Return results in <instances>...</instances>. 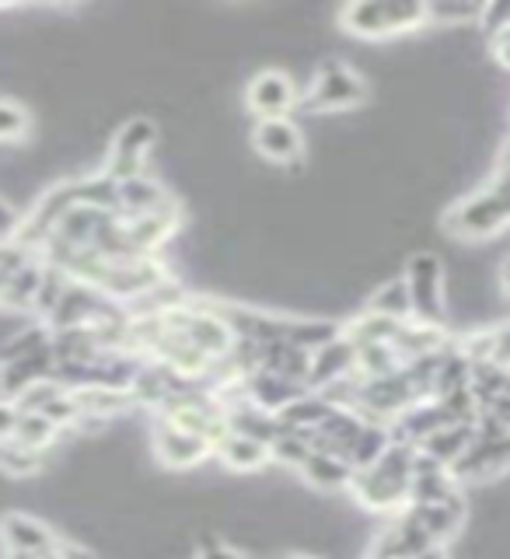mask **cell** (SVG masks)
Here are the masks:
<instances>
[{
	"instance_id": "6da1fadb",
	"label": "cell",
	"mask_w": 510,
	"mask_h": 559,
	"mask_svg": "<svg viewBox=\"0 0 510 559\" xmlns=\"http://www.w3.org/2000/svg\"><path fill=\"white\" fill-rule=\"evenodd\" d=\"M416 465V448L392 441L371 468H357L349 476L346 493L367 511L399 514L410 503V479Z\"/></svg>"
},
{
	"instance_id": "7a4b0ae2",
	"label": "cell",
	"mask_w": 510,
	"mask_h": 559,
	"mask_svg": "<svg viewBox=\"0 0 510 559\" xmlns=\"http://www.w3.org/2000/svg\"><path fill=\"white\" fill-rule=\"evenodd\" d=\"M340 22L346 32L360 35V39H392V35H406L427 25V4L416 0H389V4H375V0H360L340 11Z\"/></svg>"
},
{
	"instance_id": "3957f363",
	"label": "cell",
	"mask_w": 510,
	"mask_h": 559,
	"mask_svg": "<svg viewBox=\"0 0 510 559\" xmlns=\"http://www.w3.org/2000/svg\"><path fill=\"white\" fill-rule=\"evenodd\" d=\"M444 221L454 238H465V241L494 238L503 227H510V192L489 182L486 189L465 197Z\"/></svg>"
},
{
	"instance_id": "277c9868",
	"label": "cell",
	"mask_w": 510,
	"mask_h": 559,
	"mask_svg": "<svg viewBox=\"0 0 510 559\" xmlns=\"http://www.w3.org/2000/svg\"><path fill=\"white\" fill-rule=\"evenodd\" d=\"M406 287L413 305V322L444 329L448 308H444V266L434 252H416L406 266Z\"/></svg>"
},
{
	"instance_id": "5b68a950",
	"label": "cell",
	"mask_w": 510,
	"mask_h": 559,
	"mask_svg": "<svg viewBox=\"0 0 510 559\" xmlns=\"http://www.w3.org/2000/svg\"><path fill=\"white\" fill-rule=\"evenodd\" d=\"M364 98H367V81L354 67L332 60L308 84L305 105L315 112H343V109H357Z\"/></svg>"
},
{
	"instance_id": "8992f818",
	"label": "cell",
	"mask_w": 510,
	"mask_h": 559,
	"mask_svg": "<svg viewBox=\"0 0 510 559\" xmlns=\"http://www.w3.org/2000/svg\"><path fill=\"white\" fill-rule=\"evenodd\" d=\"M154 140H157V127L151 119L137 116L130 122H122L102 171L109 175L112 182H127V179H137V175H144V165H147V154L154 147Z\"/></svg>"
},
{
	"instance_id": "52a82bcc",
	"label": "cell",
	"mask_w": 510,
	"mask_h": 559,
	"mask_svg": "<svg viewBox=\"0 0 510 559\" xmlns=\"http://www.w3.org/2000/svg\"><path fill=\"white\" fill-rule=\"evenodd\" d=\"M297 102H301L297 84L284 70H262V74H256L249 87H245V105H249L259 119L290 116L297 109Z\"/></svg>"
},
{
	"instance_id": "ba28073f",
	"label": "cell",
	"mask_w": 510,
	"mask_h": 559,
	"mask_svg": "<svg viewBox=\"0 0 510 559\" xmlns=\"http://www.w3.org/2000/svg\"><path fill=\"white\" fill-rule=\"evenodd\" d=\"M151 448H154V459L162 462L165 468L175 472H186V468H197L200 462H206L214 448H210L203 437H192L186 430H175L165 419H154V430H151Z\"/></svg>"
},
{
	"instance_id": "9c48e42d",
	"label": "cell",
	"mask_w": 510,
	"mask_h": 559,
	"mask_svg": "<svg viewBox=\"0 0 510 559\" xmlns=\"http://www.w3.org/2000/svg\"><path fill=\"white\" fill-rule=\"evenodd\" d=\"M252 144L262 157H270L276 165H301V157H305L301 127H297L290 116L259 119L252 130Z\"/></svg>"
},
{
	"instance_id": "30bf717a",
	"label": "cell",
	"mask_w": 510,
	"mask_h": 559,
	"mask_svg": "<svg viewBox=\"0 0 510 559\" xmlns=\"http://www.w3.org/2000/svg\"><path fill=\"white\" fill-rule=\"evenodd\" d=\"M510 468V433L497 437V441H476L459 462L451 465L454 483H479V479H494L503 476Z\"/></svg>"
},
{
	"instance_id": "8fae6325",
	"label": "cell",
	"mask_w": 510,
	"mask_h": 559,
	"mask_svg": "<svg viewBox=\"0 0 510 559\" xmlns=\"http://www.w3.org/2000/svg\"><path fill=\"white\" fill-rule=\"evenodd\" d=\"M122 231H127V245L133 255H157V249L179 231V206L171 200L165 210H157V214L122 217Z\"/></svg>"
},
{
	"instance_id": "7c38bea8",
	"label": "cell",
	"mask_w": 510,
	"mask_h": 559,
	"mask_svg": "<svg viewBox=\"0 0 510 559\" xmlns=\"http://www.w3.org/2000/svg\"><path fill=\"white\" fill-rule=\"evenodd\" d=\"M448 424H451V419H448V413H444L441 402H437V399H419V402H413L410 409H402V413L392 419V424H389V433H392V441H399V444L419 448L434 430H441V427H448Z\"/></svg>"
},
{
	"instance_id": "4fadbf2b",
	"label": "cell",
	"mask_w": 510,
	"mask_h": 559,
	"mask_svg": "<svg viewBox=\"0 0 510 559\" xmlns=\"http://www.w3.org/2000/svg\"><path fill=\"white\" fill-rule=\"evenodd\" d=\"M402 514H410L419 528H424L434 546H448V542L459 535L462 521H465V497H451L444 503H410Z\"/></svg>"
},
{
	"instance_id": "5bb4252c",
	"label": "cell",
	"mask_w": 510,
	"mask_h": 559,
	"mask_svg": "<svg viewBox=\"0 0 510 559\" xmlns=\"http://www.w3.org/2000/svg\"><path fill=\"white\" fill-rule=\"evenodd\" d=\"M57 532L43 524L39 518L32 514H4L0 518V542H4V549L11 552H32V556H43L57 546Z\"/></svg>"
},
{
	"instance_id": "9a60e30c",
	"label": "cell",
	"mask_w": 510,
	"mask_h": 559,
	"mask_svg": "<svg viewBox=\"0 0 510 559\" xmlns=\"http://www.w3.org/2000/svg\"><path fill=\"white\" fill-rule=\"evenodd\" d=\"M357 374V346L346 336L332 340L329 346H322L319 354H311V371H308V389L322 392L325 384Z\"/></svg>"
},
{
	"instance_id": "2e32d148",
	"label": "cell",
	"mask_w": 510,
	"mask_h": 559,
	"mask_svg": "<svg viewBox=\"0 0 510 559\" xmlns=\"http://www.w3.org/2000/svg\"><path fill=\"white\" fill-rule=\"evenodd\" d=\"M459 493H462V486L454 483L451 468L437 465L416 451V465H413V479H410V503H444Z\"/></svg>"
},
{
	"instance_id": "e0dca14e",
	"label": "cell",
	"mask_w": 510,
	"mask_h": 559,
	"mask_svg": "<svg viewBox=\"0 0 510 559\" xmlns=\"http://www.w3.org/2000/svg\"><path fill=\"white\" fill-rule=\"evenodd\" d=\"M245 392H249V402H256L259 409H266V413H280V409H287L294 399H301L308 389L305 384H297V381H287V378H280L273 371H252L249 378H245Z\"/></svg>"
},
{
	"instance_id": "ac0fdd59",
	"label": "cell",
	"mask_w": 510,
	"mask_h": 559,
	"mask_svg": "<svg viewBox=\"0 0 510 559\" xmlns=\"http://www.w3.org/2000/svg\"><path fill=\"white\" fill-rule=\"evenodd\" d=\"M224 419H227V430L232 433H241V437H252V441H262V444H273L284 427H280V419L266 409H259L256 402L241 399V402H232V406L224 409Z\"/></svg>"
},
{
	"instance_id": "d6986e66",
	"label": "cell",
	"mask_w": 510,
	"mask_h": 559,
	"mask_svg": "<svg viewBox=\"0 0 510 559\" xmlns=\"http://www.w3.org/2000/svg\"><path fill=\"white\" fill-rule=\"evenodd\" d=\"M171 203V197L165 192V186L151 179V175H137V179L119 182V217H144V214H157Z\"/></svg>"
},
{
	"instance_id": "ffe728a7",
	"label": "cell",
	"mask_w": 510,
	"mask_h": 559,
	"mask_svg": "<svg viewBox=\"0 0 510 559\" xmlns=\"http://www.w3.org/2000/svg\"><path fill=\"white\" fill-rule=\"evenodd\" d=\"M214 454H217L227 472H245V476H249V472H262L270 465V448L266 444L252 441V437L232 433V430H227L214 444Z\"/></svg>"
},
{
	"instance_id": "44dd1931",
	"label": "cell",
	"mask_w": 510,
	"mask_h": 559,
	"mask_svg": "<svg viewBox=\"0 0 510 559\" xmlns=\"http://www.w3.org/2000/svg\"><path fill=\"white\" fill-rule=\"evenodd\" d=\"M472 444H476V427H472V424H448L441 430H434L416 451L424 454V459L451 468Z\"/></svg>"
},
{
	"instance_id": "7402d4cb",
	"label": "cell",
	"mask_w": 510,
	"mask_h": 559,
	"mask_svg": "<svg viewBox=\"0 0 510 559\" xmlns=\"http://www.w3.org/2000/svg\"><path fill=\"white\" fill-rule=\"evenodd\" d=\"M451 343V336L444 329H437V325H424V322H402L399 332H395V340H392V349L399 354L402 364H410L416 357H427V354H437V349H444Z\"/></svg>"
},
{
	"instance_id": "603a6c76",
	"label": "cell",
	"mask_w": 510,
	"mask_h": 559,
	"mask_svg": "<svg viewBox=\"0 0 510 559\" xmlns=\"http://www.w3.org/2000/svg\"><path fill=\"white\" fill-rule=\"evenodd\" d=\"M0 378H4L8 402L17 399L25 389H32L35 381L52 378V349L46 346V349H39V354H28V357H17V360L0 364Z\"/></svg>"
},
{
	"instance_id": "cb8c5ba5",
	"label": "cell",
	"mask_w": 510,
	"mask_h": 559,
	"mask_svg": "<svg viewBox=\"0 0 510 559\" xmlns=\"http://www.w3.org/2000/svg\"><path fill=\"white\" fill-rule=\"evenodd\" d=\"M297 472H301L308 486L325 489V493H340V489L349 486V476H354V468H349L346 459H340V454H325V451H311L308 462Z\"/></svg>"
},
{
	"instance_id": "d4e9b609",
	"label": "cell",
	"mask_w": 510,
	"mask_h": 559,
	"mask_svg": "<svg viewBox=\"0 0 510 559\" xmlns=\"http://www.w3.org/2000/svg\"><path fill=\"white\" fill-rule=\"evenodd\" d=\"M43 270H46V262L35 255L28 266L11 273L4 294H0V308H8V311H32L35 308V294H39V284H43Z\"/></svg>"
},
{
	"instance_id": "484cf974",
	"label": "cell",
	"mask_w": 510,
	"mask_h": 559,
	"mask_svg": "<svg viewBox=\"0 0 510 559\" xmlns=\"http://www.w3.org/2000/svg\"><path fill=\"white\" fill-rule=\"evenodd\" d=\"M332 413L329 402L319 392H305L301 399H294L287 409H280L276 419L284 430H297V433H315V427Z\"/></svg>"
},
{
	"instance_id": "4316f807",
	"label": "cell",
	"mask_w": 510,
	"mask_h": 559,
	"mask_svg": "<svg viewBox=\"0 0 510 559\" xmlns=\"http://www.w3.org/2000/svg\"><path fill=\"white\" fill-rule=\"evenodd\" d=\"M392 444V433H389V424H364L360 427V433L354 437V444L346 448V462H349V468H371L381 454H384V448Z\"/></svg>"
},
{
	"instance_id": "83f0119b",
	"label": "cell",
	"mask_w": 510,
	"mask_h": 559,
	"mask_svg": "<svg viewBox=\"0 0 510 559\" xmlns=\"http://www.w3.org/2000/svg\"><path fill=\"white\" fill-rule=\"evenodd\" d=\"M343 336L340 322H325V319H290L287 322V343H294L305 354H319L322 346Z\"/></svg>"
},
{
	"instance_id": "f1b7e54d",
	"label": "cell",
	"mask_w": 510,
	"mask_h": 559,
	"mask_svg": "<svg viewBox=\"0 0 510 559\" xmlns=\"http://www.w3.org/2000/svg\"><path fill=\"white\" fill-rule=\"evenodd\" d=\"M367 311L384 314V319H395V322H410L413 319V305H410L406 280H402V276L384 280V284L371 297H367Z\"/></svg>"
},
{
	"instance_id": "f546056e",
	"label": "cell",
	"mask_w": 510,
	"mask_h": 559,
	"mask_svg": "<svg viewBox=\"0 0 510 559\" xmlns=\"http://www.w3.org/2000/svg\"><path fill=\"white\" fill-rule=\"evenodd\" d=\"M402 322L395 319H384V314H375V311H360L354 322L343 325V336L354 343V346H367V343H392L395 332H399Z\"/></svg>"
},
{
	"instance_id": "4dcf8cb0",
	"label": "cell",
	"mask_w": 510,
	"mask_h": 559,
	"mask_svg": "<svg viewBox=\"0 0 510 559\" xmlns=\"http://www.w3.org/2000/svg\"><path fill=\"white\" fill-rule=\"evenodd\" d=\"M74 197L81 206H95V210H105V214H119V182H112L105 171L74 179Z\"/></svg>"
},
{
	"instance_id": "1f68e13d",
	"label": "cell",
	"mask_w": 510,
	"mask_h": 559,
	"mask_svg": "<svg viewBox=\"0 0 510 559\" xmlns=\"http://www.w3.org/2000/svg\"><path fill=\"white\" fill-rule=\"evenodd\" d=\"M63 430L52 424V419H46L43 413H17V424H14V433L11 441H17L22 448H32V451H43L52 448V441H57Z\"/></svg>"
},
{
	"instance_id": "d6a6232c",
	"label": "cell",
	"mask_w": 510,
	"mask_h": 559,
	"mask_svg": "<svg viewBox=\"0 0 510 559\" xmlns=\"http://www.w3.org/2000/svg\"><path fill=\"white\" fill-rule=\"evenodd\" d=\"M402 367L399 354L392 349V343H367L357 346V374L364 381H375V378H389Z\"/></svg>"
},
{
	"instance_id": "836d02e7",
	"label": "cell",
	"mask_w": 510,
	"mask_h": 559,
	"mask_svg": "<svg viewBox=\"0 0 510 559\" xmlns=\"http://www.w3.org/2000/svg\"><path fill=\"white\" fill-rule=\"evenodd\" d=\"M52 340V332L46 322H35L28 329H17L14 336H8V343L0 346V364L8 360H17V357H28V354H39V349H46Z\"/></svg>"
},
{
	"instance_id": "e575fe53",
	"label": "cell",
	"mask_w": 510,
	"mask_h": 559,
	"mask_svg": "<svg viewBox=\"0 0 510 559\" xmlns=\"http://www.w3.org/2000/svg\"><path fill=\"white\" fill-rule=\"evenodd\" d=\"M43 459H46L43 451L22 448L17 441H0V472H4V476H14V479L35 476V472L43 468Z\"/></svg>"
},
{
	"instance_id": "d590c367",
	"label": "cell",
	"mask_w": 510,
	"mask_h": 559,
	"mask_svg": "<svg viewBox=\"0 0 510 559\" xmlns=\"http://www.w3.org/2000/svg\"><path fill=\"white\" fill-rule=\"evenodd\" d=\"M311 454V433H297V430H284L270 444V462L287 465V468H301Z\"/></svg>"
},
{
	"instance_id": "8d00e7d4",
	"label": "cell",
	"mask_w": 510,
	"mask_h": 559,
	"mask_svg": "<svg viewBox=\"0 0 510 559\" xmlns=\"http://www.w3.org/2000/svg\"><path fill=\"white\" fill-rule=\"evenodd\" d=\"M60 392H67V389H60L57 381L46 378V381H35L32 389H25L22 395L11 399V402H14V409H17V413H43V409H46L49 402L57 399Z\"/></svg>"
},
{
	"instance_id": "74e56055",
	"label": "cell",
	"mask_w": 510,
	"mask_h": 559,
	"mask_svg": "<svg viewBox=\"0 0 510 559\" xmlns=\"http://www.w3.org/2000/svg\"><path fill=\"white\" fill-rule=\"evenodd\" d=\"M483 4H427V22L434 25H462V22H479Z\"/></svg>"
},
{
	"instance_id": "f35d334b",
	"label": "cell",
	"mask_w": 510,
	"mask_h": 559,
	"mask_svg": "<svg viewBox=\"0 0 510 559\" xmlns=\"http://www.w3.org/2000/svg\"><path fill=\"white\" fill-rule=\"evenodd\" d=\"M28 130V112L14 102H0V140H17Z\"/></svg>"
},
{
	"instance_id": "ab89813d",
	"label": "cell",
	"mask_w": 510,
	"mask_h": 559,
	"mask_svg": "<svg viewBox=\"0 0 510 559\" xmlns=\"http://www.w3.org/2000/svg\"><path fill=\"white\" fill-rule=\"evenodd\" d=\"M486 360H497L503 367H510V322L486 329Z\"/></svg>"
},
{
	"instance_id": "60d3db41",
	"label": "cell",
	"mask_w": 510,
	"mask_h": 559,
	"mask_svg": "<svg viewBox=\"0 0 510 559\" xmlns=\"http://www.w3.org/2000/svg\"><path fill=\"white\" fill-rule=\"evenodd\" d=\"M197 559H256V556L245 552V549H235V546H224V542H217V538H203Z\"/></svg>"
},
{
	"instance_id": "b9f144b4",
	"label": "cell",
	"mask_w": 510,
	"mask_h": 559,
	"mask_svg": "<svg viewBox=\"0 0 510 559\" xmlns=\"http://www.w3.org/2000/svg\"><path fill=\"white\" fill-rule=\"evenodd\" d=\"M479 22L486 25V32H489V35H497L500 28H507V25H510V4H483Z\"/></svg>"
},
{
	"instance_id": "7bdbcfd3",
	"label": "cell",
	"mask_w": 510,
	"mask_h": 559,
	"mask_svg": "<svg viewBox=\"0 0 510 559\" xmlns=\"http://www.w3.org/2000/svg\"><path fill=\"white\" fill-rule=\"evenodd\" d=\"M52 552H57L60 559H98L87 546H81V542H70V538H57Z\"/></svg>"
},
{
	"instance_id": "ee69618b",
	"label": "cell",
	"mask_w": 510,
	"mask_h": 559,
	"mask_svg": "<svg viewBox=\"0 0 510 559\" xmlns=\"http://www.w3.org/2000/svg\"><path fill=\"white\" fill-rule=\"evenodd\" d=\"M489 49H494V57L500 60V67L510 70V25L500 28L497 35H489Z\"/></svg>"
},
{
	"instance_id": "f6af8a7d",
	"label": "cell",
	"mask_w": 510,
	"mask_h": 559,
	"mask_svg": "<svg viewBox=\"0 0 510 559\" xmlns=\"http://www.w3.org/2000/svg\"><path fill=\"white\" fill-rule=\"evenodd\" d=\"M14 424H17V409H14V402H0V441H11Z\"/></svg>"
},
{
	"instance_id": "bcb514c9",
	"label": "cell",
	"mask_w": 510,
	"mask_h": 559,
	"mask_svg": "<svg viewBox=\"0 0 510 559\" xmlns=\"http://www.w3.org/2000/svg\"><path fill=\"white\" fill-rule=\"evenodd\" d=\"M500 287H503V294L510 297V255L503 259V266H500Z\"/></svg>"
},
{
	"instance_id": "7dc6e473",
	"label": "cell",
	"mask_w": 510,
	"mask_h": 559,
	"mask_svg": "<svg viewBox=\"0 0 510 559\" xmlns=\"http://www.w3.org/2000/svg\"><path fill=\"white\" fill-rule=\"evenodd\" d=\"M4 559H39V556H32V552H11V549H4Z\"/></svg>"
},
{
	"instance_id": "c3c4849f",
	"label": "cell",
	"mask_w": 510,
	"mask_h": 559,
	"mask_svg": "<svg viewBox=\"0 0 510 559\" xmlns=\"http://www.w3.org/2000/svg\"><path fill=\"white\" fill-rule=\"evenodd\" d=\"M364 559H389V556H381V552H375V549H367V556Z\"/></svg>"
},
{
	"instance_id": "681fc988",
	"label": "cell",
	"mask_w": 510,
	"mask_h": 559,
	"mask_svg": "<svg viewBox=\"0 0 510 559\" xmlns=\"http://www.w3.org/2000/svg\"><path fill=\"white\" fill-rule=\"evenodd\" d=\"M0 402H8V392H4V378H0Z\"/></svg>"
},
{
	"instance_id": "f907efd6",
	"label": "cell",
	"mask_w": 510,
	"mask_h": 559,
	"mask_svg": "<svg viewBox=\"0 0 510 559\" xmlns=\"http://www.w3.org/2000/svg\"><path fill=\"white\" fill-rule=\"evenodd\" d=\"M287 559H319V556H287Z\"/></svg>"
}]
</instances>
